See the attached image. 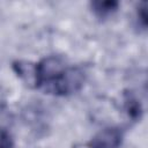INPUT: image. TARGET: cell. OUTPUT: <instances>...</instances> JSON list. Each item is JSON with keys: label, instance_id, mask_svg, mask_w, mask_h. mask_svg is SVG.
Segmentation results:
<instances>
[{"label": "cell", "instance_id": "5b68a950", "mask_svg": "<svg viewBox=\"0 0 148 148\" xmlns=\"http://www.w3.org/2000/svg\"><path fill=\"white\" fill-rule=\"evenodd\" d=\"M12 134L6 128H0V148H13Z\"/></svg>", "mask_w": 148, "mask_h": 148}, {"label": "cell", "instance_id": "8992f818", "mask_svg": "<svg viewBox=\"0 0 148 148\" xmlns=\"http://www.w3.org/2000/svg\"><path fill=\"white\" fill-rule=\"evenodd\" d=\"M136 17H138V24L140 28L146 30L147 27V14H146V3L142 2L141 6L136 10Z\"/></svg>", "mask_w": 148, "mask_h": 148}, {"label": "cell", "instance_id": "3957f363", "mask_svg": "<svg viewBox=\"0 0 148 148\" xmlns=\"http://www.w3.org/2000/svg\"><path fill=\"white\" fill-rule=\"evenodd\" d=\"M90 7H91V10L94 12V14L97 17L105 18V17L112 15L114 12H117V9L119 7V2L118 1H112V0L92 1V2H90Z\"/></svg>", "mask_w": 148, "mask_h": 148}, {"label": "cell", "instance_id": "6da1fadb", "mask_svg": "<svg viewBox=\"0 0 148 148\" xmlns=\"http://www.w3.org/2000/svg\"><path fill=\"white\" fill-rule=\"evenodd\" d=\"M13 69L29 87L53 96L73 95L81 90L86 80L83 68L61 56H49L35 64L17 60Z\"/></svg>", "mask_w": 148, "mask_h": 148}, {"label": "cell", "instance_id": "277c9868", "mask_svg": "<svg viewBox=\"0 0 148 148\" xmlns=\"http://www.w3.org/2000/svg\"><path fill=\"white\" fill-rule=\"evenodd\" d=\"M125 105H126V110H127V113L130 114V117H132L133 119L140 118L141 105H140V103L133 96L130 95V96H127L125 98Z\"/></svg>", "mask_w": 148, "mask_h": 148}, {"label": "cell", "instance_id": "7a4b0ae2", "mask_svg": "<svg viewBox=\"0 0 148 148\" xmlns=\"http://www.w3.org/2000/svg\"><path fill=\"white\" fill-rule=\"evenodd\" d=\"M124 141L121 128L110 126L101 130L88 142V148H120Z\"/></svg>", "mask_w": 148, "mask_h": 148}]
</instances>
